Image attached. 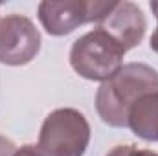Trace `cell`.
I'll use <instances>...</instances> for the list:
<instances>
[{"label":"cell","mask_w":158,"mask_h":156,"mask_svg":"<svg viewBox=\"0 0 158 156\" xmlns=\"http://www.w3.org/2000/svg\"><path fill=\"white\" fill-rule=\"evenodd\" d=\"M151 9H153V13L156 15V20H158V2H153V4H151ZM149 46H151V50H153V51H156V53H158V24H156L155 33L151 35V44H149Z\"/></svg>","instance_id":"10"},{"label":"cell","mask_w":158,"mask_h":156,"mask_svg":"<svg viewBox=\"0 0 158 156\" xmlns=\"http://www.w3.org/2000/svg\"><path fill=\"white\" fill-rule=\"evenodd\" d=\"M127 127L142 140L158 142V94L143 96L131 107Z\"/></svg>","instance_id":"7"},{"label":"cell","mask_w":158,"mask_h":156,"mask_svg":"<svg viewBox=\"0 0 158 156\" xmlns=\"http://www.w3.org/2000/svg\"><path fill=\"white\" fill-rule=\"evenodd\" d=\"M116 2L99 0H64V2H40L39 20L44 30L53 37H63L72 33L76 28L96 22L99 24L114 7Z\"/></svg>","instance_id":"4"},{"label":"cell","mask_w":158,"mask_h":156,"mask_svg":"<svg viewBox=\"0 0 158 156\" xmlns=\"http://www.w3.org/2000/svg\"><path fill=\"white\" fill-rule=\"evenodd\" d=\"M127 50L136 48L145 35L147 20L143 11L132 2H116L110 13L98 24Z\"/></svg>","instance_id":"6"},{"label":"cell","mask_w":158,"mask_h":156,"mask_svg":"<svg viewBox=\"0 0 158 156\" xmlns=\"http://www.w3.org/2000/svg\"><path fill=\"white\" fill-rule=\"evenodd\" d=\"M40 50V33L31 18L11 13L0 18V64L24 66Z\"/></svg>","instance_id":"5"},{"label":"cell","mask_w":158,"mask_h":156,"mask_svg":"<svg viewBox=\"0 0 158 156\" xmlns=\"http://www.w3.org/2000/svg\"><path fill=\"white\" fill-rule=\"evenodd\" d=\"M90 143V125L76 109H57L44 117L39 132L42 156H83Z\"/></svg>","instance_id":"3"},{"label":"cell","mask_w":158,"mask_h":156,"mask_svg":"<svg viewBox=\"0 0 158 156\" xmlns=\"http://www.w3.org/2000/svg\"><path fill=\"white\" fill-rule=\"evenodd\" d=\"M149 94H158V72L143 63H129L116 76L101 83L96 94V110L103 123L127 127L131 107Z\"/></svg>","instance_id":"1"},{"label":"cell","mask_w":158,"mask_h":156,"mask_svg":"<svg viewBox=\"0 0 158 156\" xmlns=\"http://www.w3.org/2000/svg\"><path fill=\"white\" fill-rule=\"evenodd\" d=\"M15 149H17V147H15L9 140H6V138L0 136V156H11V153H13Z\"/></svg>","instance_id":"11"},{"label":"cell","mask_w":158,"mask_h":156,"mask_svg":"<svg viewBox=\"0 0 158 156\" xmlns=\"http://www.w3.org/2000/svg\"><path fill=\"white\" fill-rule=\"evenodd\" d=\"M107 156H158V153L149 151V149H138L136 145H116L112 147Z\"/></svg>","instance_id":"8"},{"label":"cell","mask_w":158,"mask_h":156,"mask_svg":"<svg viewBox=\"0 0 158 156\" xmlns=\"http://www.w3.org/2000/svg\"><path fill=\"white\" fill-rule=\"evenodd\" d=\"M125 48L105 30L96 28L79 37L70 50V64L81 77L105 83L123 66Z\"/></svg>","instance_id":"2"},{"label":"cell","mask_w":158,"mask_h":156,"mask_svg":"<svg viewBox=\"0 0 158 156\" xmlns=\"http://www.w3.org/2000/svg\"><path fill=\"white\" fill-rule=\"evenodd\" d=\"M11 156H42L37 145H22V147H17Z\"/></svg>","instance_id":"9"}]
</instances>
